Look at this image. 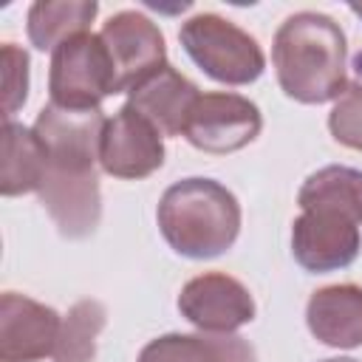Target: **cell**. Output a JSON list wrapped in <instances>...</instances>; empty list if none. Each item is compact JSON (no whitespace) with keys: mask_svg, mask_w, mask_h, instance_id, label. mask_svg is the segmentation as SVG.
I'll use <instances>...</instances> for the list:
<instances>
[{"mask_svg":"<svg viewBox=\"0 0 362 362\" xmlns=\"http://www.w3.org/2000/svg\"><path fill=\"white\" fill-rule=\"evenodd\" d=\"M272 65L280 90L303 105L339 99L345 79V34L320 11L286 17L272 42Z\"/></svg>","mask_w":362,"mask_h":362,"instance_id":"6da1fadb","label":"cell"},{"mask_svg":"<svg viewBox=\"0 0 362 362\" xmlns=\"http://www.w3.org/2000/svg\"><path fill=\"white\" fill-rule=\"evenodd\" d=\"M156 218L170 249L192 260L223 255L240 232L238 198L212 178H181L170 184Z\"/></svg>","mask_w":362,"mask_h":362,"instance_id":"7a4b0ae2","label":"cell"},{"mask_svg":"<svg viewBox=\"0 0 362 362\" xmlns=\"http://www.w3.org/2000/svg\"><path fill=\"white\" fill-rule=\"evenodd\" d=\"M178 40L187 57L206 76L223 85H249L266 68V57L257 40L238 28L232 20L212 11L189 17L181 25Z\"/></svg>","mask_w":362,"mask_h":362,"instance_id":"3957f363","label":"cell"},{"mask_svg":"<svg viewBox=\"0 0 362 362\" xmlns=\"http://www.w3.org/2000/svg\"><path fill=\"white\" fill-rule=\"evenodd\" d=\"M48 90L51 105L65 110H96L105 96L116 93V71L105 40L82 31L59 42L51 51Z\"/></svg>","mask_w":362,"mask_h":362,"instance_id":"277c9868","label":"cell"},{"mask_svg":"<svg viewBox=\"0 0 362 362\" xmlns=\"http://www.w3.org/2000/svg\"><path fill=\"white\" fill-rule=\"evenodd\" d=\"M107 119L102 110H65L57 105H45L37 113L34 133L45 150V170L85 175L96 173L99 144Z\"/></svg>","mask_w":362,"mask_h":362,"instance_id":"5b68a950","label":"cell"},{"mask_svg":"<svg viewBox=\"0 0 362 362\" xmlns=\"http://www.w3.org/2000/svg\"><path fill=\"white\" fill-rule=\"evenodd\" d=\"M263 127L255 102L238 93H201L184 124V139L212 156H226L257 139Z\"/></svg>","mask_w":362,"mask_h":362,"instance_id":"8992f818","label":"cell"},{"mask_svg":"<svg viewBox=\"0 0 362 362\" xmlns=\"http://www.w3.org/2000/svg\"><path fill=\"white\" fill-rule=\"evenodd\" d=\"M116 71V93H130L167 65L164 34L139 11H116L99 31Z\"/></svg>","mask_w":362,"mask_h":362,"instance_id":"52a82bcc","label":"cell"},{"mask_svg":"<svg viewBox=\"0 0 362 362\" xmlns=\"http://www.w3.org/2000/svg\"><path fill=\"white\" fill-rule=\"evenodd\" d=\"M362 246L359 223L328 209H303L291 223V255L314 274L345 269L356 260Z\"/></svg>","mask_w":362,"mask_h":362,"instance_id":"ba28073f","label":"cell"},{"mask_svg":"<svg viewBox=\"0 0 362 362\" xmlns=\"http://www.w3.org/2000/svg\"><path fill=\"white\" fill-rule=\"evenodd\" d=\"M178 311L201 331L232 334L255 320V300L240 280L223 272H206L181 288Z\"/></svg>","mask_w":362,"mask_h":362,"instance_id":"9c48e42d","label":"cell"},{"mask_svg":"<svg viewBox=\"0 0 362 362\" xmlns=\"http://www.w3.org/2000/svg\"><path fill=\"white\" fill-rule=\"evenodd\" d=\"M161 133L130 105H124L113 119H107L102 144H99V164L107 175L139 181L156 173L164 164V144Z\"/></svg>","mask_w":362,"mask_h":362,"instance_id":"30bf717a","label":"cell"},{"mask_svg":"<svg viewBox=\"0 0 362 362\" xmlns=\"http://www.w3.org/2000/svg\"><path fill=\"white\" fill-rule=\"evenodd\" d=\"M62 320L51 305L25 294L6 291L0 297V359L3 362H40L54 356Z\"/></svg>","mask_w":362,"mask_h":362,"instance_id":"8fae6325","label":"cell"},{"mask_svg":"<svg viewBox=\"0 0 362 362\" xmlns=\"http://www.w3.org/2000/svg\"><path fill=\"white\" fill-rule=\"evenodd\" d=\"M201 90L195 82L181 76L173 65H164L130 90L127 105L139 110L161 136H184V124Z\"/></svg>","mask_w":362,"mask_h":362,"instance_id":"7c38bea8","label":"cell"},{"mask_svg":"<svg viewBox=\"0 0 362 362\" xmlns=\"http://www.w3.org/2000/svg\"><path fill=\"white\" fill-rule=\"evenodd\" d=\"M308 331L331 348L362 345V288L354 283H337L314 291L305 305Z\"/></svg>","mask_w":362,"mask_h":362,"instance_id":"4fadbf2b","label":"cell"},{"mask_svg":"<svg viewBox=\"0 0 362 362\" xmlns=\"http://www.w3.org/2000/svg\"><path fill=\"white\" fill-rule=\"evenodd\" d=\"M136 362H257L255 348L238 334H164L150 339Z\"/></svg>","mask_w":362,"mask_h":362,"instance_id":"5bb4252c","label":"cell"},{"mask_svg":"<svg viewBox=\"0 0 362 362\" xmlns=\"http://www.w3.org/2000/svg\"><path fill=\"white\" fill-rule=\"evenodd\" d=\"M297 204L300 209L339 212L362 226V170L328 164L311 173L297 192Z\"/></svg>","mask_w":362,"mask_h":362,"instance_id":"9a60e30c","label":"cell"},{"mask_svg":"<svg viewBox=\"0 0 362 362\" xmlns=\"http://www.w3.org/2000/svg\"><path fill=\"white\" fill-rule=\"evenodd\" d=\"M45 150L34 130L6 122L3 124V173H0V192L3 195H23L40 192L45 178Z\"/></svg>","mask_w":362,"mask_h":362,"instance_id":"2e32d148","label":"cell"},{"mask_svg":"<svg viewBox=\"0 0 362 362\" xmlns=\"http://www.w3.org/2000/svg\"><path fill=\"white\" fill-rule=\"evenodd\" d=\"M96 11L93 0H40L28 8V40L37 51H54L68 37L88 31Z\"/></svg>","mask_w":362,"mask_h":362,"instance_id":"e0dca14e","label":"cell"},{"mask_svg":"<svg viewBox=\"0 0 362 362\" xmlns=\"http://www.w3.org/2000/svg\"><path fill=\"white\" fill-rule=\"evenodd\" d=\"M107 322L105 305L99 300H79L62 320L59 339L54 348V362H93L96 339Z\"/></svg>","mask_w":362,"mask_h":362,"instance_id":"ac0fdd59","label":"cell"},{"mask_svg":"<svg viewBox=\"0 0 362 362\" xmlns=\"http://www.w3.org/2000/svg\"><path fill=\"white\" fill-rule=\"evenodd\" d=\"M328 130L339 144L362 153V82H348L342 96L334 102Z\"/></svg>","mask_w":362,"mask_h":362,"instance_id":"d6986e66","label":"cell"},{"mask_svg":"<svg viewBox=\"0 0 362 362\" xmlns=\"http://www.w3.org/2000/svg\"><path fill=\"white\" fill-rule=\"evenodd\" d=\"M28 96V54L14 42L3 45V116L6 122Z\"/></svg>","mask_w":362,"mask_h":362,"instance_id":"ffe728a7","label":"cell"},{"mask_svg":"<svg viewBox=\"0 0 362 362\" xmlns=\"http://www.w3.org/2000/svg\"><path fill=\"white\" fill-rule=\"evenodd\" d=\"M351 11H354L356 17H362V3H351Z\"/></svg>","mask_w":362,"mask_h":362,"instance_id":"44dd1931","label":"cell"},{"mask_svg":"<svg viewBox=\"0 0 362 362\" xmlns=\"http://www.w3.org/2000/svg\"><path fill=\"white\" fill-rule=\"evenodd\" d=\"M322 362H356V359H348V356H334V359H322Z\"/></svg>","mask_w":362,"mask_h":362,"instance_id":"7402d4cb","label":"cell"}]
</instances>
